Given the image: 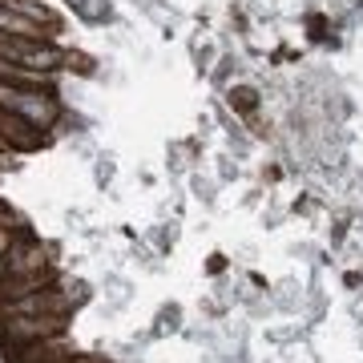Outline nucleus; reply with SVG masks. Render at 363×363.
<instances>
[{
  "label": "nucleus",
  "instance_id": "obj_1",
  "mask_svg": "<svg viewBox=\"0 0 363 363\" xmlns=\"http://www.w3.org/2000/svg\"><path fill=\"white\" fill-rule=\"evenodd\" d=\"M0 105L9 109V113L25 117L28 125H37L40 133L52 130L57 121H61V101L52 97V89H28V85H9V81H0Z\"/></svg>",
  "mask_w": 363,
  "mask_h": 363
},
{
  "label": "nucleus",
  "instance_id": "obj_2",
  "mask_svg": "<svg viewBox=\"0 0 363 363\" xmlns=\"http://www.w3.org/2000/svg\"><path fill=\"white\" fill-rule=\"evenodd\" d=\"M0 57L37 73H57L61 65H69V52L61 45L40 37H16V33H0Z\"/></svg>",
  "mask_w": 363,
  "mask_h": 363
},
{
  "label": "nucleus",
  "instance_id": "obj_3",
  "mask_svg": "<svg viewBox=\"0 0 363 363\" xmlns=\"http://www.w3.org/2000/svg\"><path fill=\"white\" fill-rule=\"evenodd\" d=\"M69 315H9L0 319V347H28L65 335Z\"/></svg>",
  "mask_w": 363,
  "mask_h": 363
},
{
  "label": "nucleus",
  "instance_id": "obj_4",
  "mask_svg": "<svg viewBox=\"0 0 363 363\" xmlns=\"http://www.w3.org/2000/svg\"><path fill=\"white\" fill-rule=\"evenodd\" d=\"M9 315H69V298L57 286H40V291H28L21 298H4L0 319H9Z\"/></svg>",
  "mask_w": 363,
  "mask_h": 363
},
{
  "label": "nucleus",
  "instance_id": "obj_5",
  "mask_svg": "<svg viewBox=\"0 0 363 363\" xmlns=\"http://www.w3.org/2000/svg\"><path fill=\"white\" fill-rule=\"evenodd\" d=\"M9 279H25V274H45L49 259H45V247L33 242V238H13L9 247Z\"/></svg>",
  "mask_w": 363,
  "mask_h": 363
},
{
  "label": "nucleus",
  "instance_id": "obj_6",
  "mask_svg": "<svg viewBox=\"0 0 363 363\" xmlns=\"http://www.w3.org/2000/svg\"><path fill=\"white\" fill-rule=\"evenodd\" d=\"M0 133H4V142L13 145L16 154H28V150H37V145L45 142V133H40L37 125H28L25 117L9 113L4 105H0Z\"/></svg>",
  "mask_w": 363,
  "mask_h": 363
},
{
  "label": "nucleus",
  "instance_id": "obj_7",
  "mask_svg": "<svg viewBox=\"0 0 363 363\" xmlns=\"http://www.w3.org/2000/svg\"><path fill=\"white\" fill-rule=\"evenodd\" d=\"M69 4H73L85 21H105V16H109V4H105V0H69Z\"/></svg>",
  "mask_w": 363,
  "mask_h": 363
},
{
  "label": "nucleus",
  "instance_id": "obj_8",
  "mask_svg": "<svg viewBox=\"0 0 363 363\" xmlns=\"http://www.w3.org/2000/svg\"><path fill=\"white\" fill-rule=\"evenodd\" d=\"M230 105H234V109H242V113H250V109L259 105V89H250V85L230 89Z\"/></svg>",
  "mask_w": 363,
  "mask_h": 363
},
{
  "label": "nucleus",
  "instance_id": "obj_9",
  "mask_svg": "<svg viewBox=\"0 0 363 363\" xmlns=\"http://www.w3.org/2000/svg\"><path fill=\"white\" fill-rule=\"evenodd\" d=\"M45 363H97L93 355H61V359H45Z\"/></svg>",
  "mask_w": 363,
  "mask_h": 363
},
{
  "label": "nucleus",
  "instance_id": "obj_10",
  "mask_svg": "<svg viewBox=\"0 0 363 363\" xmlns=\"http://www.w3.org/2000/svg\"><path fill=\"white\" fill-rule=\"evenodd\" d=\"M4 279H9V259L0 255V283H4Z\"/></svg>",
  "mask_w": 363,
  "mask_h": 363
},
{
  "label": "nucleus",
  "instance_id": "obj_11",
  "mask_svg": "<svg viewBox=\"0 0 363 363\" xmlns=\"http://www.w3.org/2000/svg\"><path fill=\"white\" fill-rule=\"evenodd\" d=\"M0 154H13V145L4 142V133H0Z\"/></svg>",
  "mask_w": 363,
  "mask_h": 363
}]
</instances>
